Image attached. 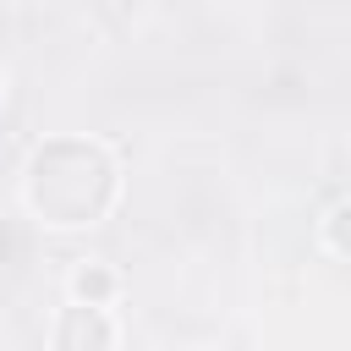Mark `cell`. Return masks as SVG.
<instances>
[{"label": "cell", "instance_id": "cell-1", "mask_svg": "<svg viewBox=\"0 0 351 351\" xmlns=\"http://www.w3.org/2000/svg\"><path fill=\"white\" fill-rule=\"evenodd\" d=\"M27 203L49 225H93L115 203V165L88 137H55L27 165Z\"/></svg>", "mask_w": 351, "mask_h": 351}, {"label": "cell", "instance_id": "cell-2", "mask_svg": "<svg viewBox=\"0 0 351 351\" xmlns=\"http://www.w3.org/2000/svg\"><path fill=\"white\" fill-rule=\"evenodd\" d=\"M115 329L110 318L99 313V302H82V307H66V318L55 324V346L60 351H88V346H110Z\"/></svg>", "mask_w": 351, "mask_h": 351}, {"label": "cell", "instance_id": "cell-3", "mask_svg": "<svg viewBox=\"0 0 351 351\" xmlns=\"http://www.w3.org/2000/svg\"><path fill=\"white\" fill-rule=\"evenodd\" d=\"M71 296H77V302H110V296H115V274L99 269V263H88V269L71 274Z\"/></svg>", "mask_w": 351, "mask_h": 351}, {"label": "cell", "instance_id": "cell-4", "mask_svg": "<svg viewBox=\"0 0 351 351\" xmlns=\"http://www.w3.org/2000/svg\"><path fill=\"white\" fill-rule=\"evenodd\" d=\"M324 236H329V247H335L340 258H351V203H340V208L324 219Z\"/></svg>", "mask_w": 351, "mask_h": 351}]
</instances>
